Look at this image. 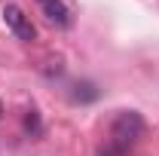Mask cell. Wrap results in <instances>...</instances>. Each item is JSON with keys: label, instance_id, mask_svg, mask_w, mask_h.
<instances>
[{"label": "cell", "instance_id": "5b68a950", "mask_svg": "<svg viewBox=\"0 0 159 156\" xmlns=\"http://www.w3.org/2000/svg\"><path fill=\"white\" fill-rule=\"evenodd\" d=\"M0 117H3V104H0Z\"/></svg>", "mask_w": 159, "mask_h": 156}, {"label": "cell", "instance_id": "3957f363", "mask_svg": "<svg viewBox=\"0 0 159 156\" xmlns=\"http://www.w3.org/2000/svg\"><path fill=\"white\" fill-rule=\"evenodd\" d=\"M37 6L43 9V16L52 21V25H58V28H67L70 25V9L61 0H37Z\"/></svg>", "mask_w": 159, "mask_h": 156}, {"label": "cell", "instance_id": "6da1fadb", "mask_svg": "<svg viewBox=\"0 0 159 156\" xmlns=\"http://www.w3.org/2000/svg\"><path fill=\"white\" fill-rule=\"evenodd\" d=\"M141 135H144V119H141V113L122 110V113L113 119V126H110V147L101 150L98 156H122Z\"/></svg>", "mask_w": 159, "mask_h": 156}, {"label": "cell", "instance_id": "277c9868", "mask_svg": "<svg viewBox=\"0 0 159 156\" xmlns=\"http://www.w3.org/2000/svg\"><path fill=\"white\" fill-rule=\"evenodd\" d=\"M25 129H28V132H40V117H37V110H28V113H25Z\"/></svg>", "mask_w": 159, "mask_h": 156}, {"label": "cell", "instance_id": "7a4b0ae2", "mask_svg": "<svg viewBox=\"0 0 159 156\" xmlns=\"http://www.w3.org/2000/svg\"><path fill=\"white\" fill-rule=\"evenodd\" d=\"M3 19H6V25H9V31H12V34H16L19 40H25V43H31V40L37 37L34 25H31V19L25 16V9H21V6H16V3H6V6H3Z\"/></svg>", "mask_w": 159, "mask_h": 156}]
</instances>
